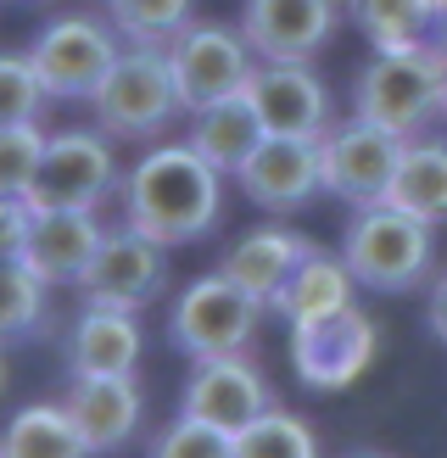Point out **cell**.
I'll return each mask as SVG.
<instances>
[{
	"instance_id": "cell-1",
	"label": "cell",
	"mask_w": 447,
	"mask_h": 458,
	"mask_svg": "<svg viewBox=\"0 0 447 458\" xmlns=\"http://www.w3.org/2000/svg\"><path fill=\"white\" fill-rule=\"evenodd\" d=\"M218 168L185 146H156L123 179V218L163 246H190L218 224Z\"/></svg>"
},
{
	"instance_id": "cell-2",
	"label": "cell",
	"mask_w": 447,
	"mask_h": 458,
	"mask_svg": "<svg viewBox=\"0 0 447 458\" xmlns=\"http://www.w3.org/2000/svg\"><path fill=\"white\" fill-rule=\"evenodd\" d=\"M342 258L358 274V285H369V291H414L419 280H431L436 224L402 213V208H392V201L352 208Z\"/></svg>"
},
{
	"instance_id": "cell-3",
	"label": "cell",
	"mask_w": 447,
	"mask_h": 458,
	"mask_svg": "<svg viewBox=\"0 0 447 458\" xmlns=\"http://www.w3.org/2000/svg\"><path fill=\"white\" fill-rule=\"evenodd\" d=\"M89 106H96V123L112 140H156L185 112L168 45H129L101 79V89L89 96Z\"/></svg>"
},
{
	"instance_id": "cell-4",
	"label": "cell",
	"mask_w": 447,
	"mask_h": 458,
	"mask_svg": "<svg viewBox=\"0 0 447 458\" xmlns=\"http://www.w3.org/2000/svg\"><path fill=\"white\" fill-rule=\"evenodd\" d=\"M268 302H257L246 285H235L230 274H201L179 291V302L168 313V341L190 363L201 358H230V352H246L257 335V318H263Z\"/></svg>"
},
{
	"instance_id": "cell-5",
	"label": "cell",
	"mask_w": 447,
	"mask_h": 458,
	"mask_svg": "<svg viewBox=\"0 0 447 458\" xmlns=\"http://www.w3.org/2000/svg\"><path fill=\"white\" fill-rule=\"evenodd\" d=\"M442 79H447V67L436 56L375 51V62L352 84V112L380 123V129H392V134H402V140H414L442 112Z\"/></svg>"
},
{
	"instance_id": "cell-6",
	"label": "cell",
	"mask_w": 447,
	"mask_h": 458,
	"mask_svg": "<svg viewBox=\"0 0 447 458\" xmlns=\"http://www.w3.org/2000/svg\"><path fill=\"white\" fill-rule=\"evenodd\" d=\"M29 56H34L51 101H89L101 89V79L112 73V62L123 56V45H118V29L67 12V17L45 22Z\"/></svg>"
},
{
	"instance_id": "cell-7",
	"label": "cell",
	"mask_w": 447,
	"mask_h": 458,
	"mask_svg": "<svg viewBox=\"0 0 447 458\" xmlns=\"http://www.w3.org/2000/svg\"><path fill=\"white\" fill-rule=\"evenodd\" d=\"M402 134L380 129L369 118H352L347 123H330L319 134V168H325V191L342 196L347 208H375V201H386L392 191V174L402 163Z\"/></svg>"
},
{
	"instance_id": "cell-8",
	"label": "cell",
	"mask_w": 447,
	"mask_h": 458,
	"mask_svg": "<svg viewBox=\"0 0 447 458\" xmlns=\"http://www.w3.org/2000/svg\"><path fill=\"white\" fill-rule=\"evenodd\" d=\"M118 185V151H112L106 129H62L45 140L39 174L29 185V208L51 213V208H96V201Z\"/></svg>"
},
{
	"instance_id": "cell-9",
	"label": "cell",
	"mask_w": 447,
	"mask_h": 458,
	"mask_svg": "<svg viewBox=\"0 0 447 458\" xmlns=\"http://www.w3.org/2000/svg\"><path fill=\"white\" fill-rule=\"evenodd\" d=\"M369 363H375V318L358 302L291 325V369L308 392H347Z\"/></svg>"
},
{
	"instance_id": "cell-10",
	"label": "cell",
	"mask_w": 447,
	"mask_h": 458,
	"mask_svg": "<svg viewBox=\"0 0 447 458\" xmlns=\"http://www.w3.org/2000/svg\"><path fill=\"white\" fill-rule=\"evenodd\" d=\"M168 62H173V79H179V101H185V112L196 118V112L218 106L224 96H240L246 79H252V67H257V51L235 29L190 22V29L168 45Z\"/></svg>"
},
{
	"instance_id": "cell-11",
	"label": "cell",
	"mask_w": 447,
	"mask_h": 458,
	"mask_svg": "<svg viewBox=\"0 0 447 458\" xmlns=\"http://www.w3.org/2000/svg\"><path fill=\"white\" fill-rule=\"evenodd\" d=\"M168 285V246L151 241L146 229H134L123 218V229H112L101 241V251L89 258V268L79 274V296L96 308H129L140 313L146 302H156Z\"/></svg>"
},
{
	"instance_id": "cell-12",
	"label": "cell",
	"mask_w": 447,
	"mask_h": 458,
	"mask_svg": "<svg viewBox=\"0 0 447 458\" xmlns=\"http://www.w3.org/2000/svg\"><path fill=\"white\" fill-rule=\"evenodd\" d=\"M240 191L257 201L263 213H297L325 191L319 168V140H297V134H268V140L240 163Z\"/></svg>"
},
{
	"instance_id": "cell-13",
	"label": "cell",
	"mask_w": 447,
	"mask_h": 458,
	"mask_svg": "<svg viewBox=\"0 0 447 458\" xmlns=\"http://www.w3.org/2000/svg\"><path fill=\"white\" fill-rule=\"evenodd\" d=\"M257 118L268 134H297V140H319L330 129V96L325 84L308 73L302 62H257L246 79Z\"/></svg>"
},
{
	"instance_id": "cell-14",
	"label": "cell",
	"mask_w": 447,
	"mask_h": 458,
	"mask_svg": "<svg viewBox=\"0 0 447 458\" xmlns=\"http://www.w3.org/2000/svg\"><path fill=\"white\" fill-rule=\"evenodd\" d=\"M342 0H246L240 34L257 51V62H308L335 29Z\"/></svg>"
},
{
	"instance_id": "cell-15",
	"label": "cell",
	"mask_w": 447,
	"mask_h": 458,
	"mask_svg": "<svg viewBox=\"0 0 447 458\" xmlns=\"http://www.w3.org/2000/svg\"><path fill=\"white\" fill-rule=\"evenodd\" d=\"M179 408L196 414V420H213L218 430H230V437H240L257 414H268V380L240 352H230V358H201L196 375L185 380Z\"/></svg>"
},
{
	"instance_id": "cell-16",
	"label": "cell",
	"mask_w": 447,
	"mask_h": 458,
	"mask_svg": "<svg viewBox=\"0 0 447 458\" xmlns=\"http://www.w3.org/2000/svg\"><path fill=\"white\" fill-rule=\"evenodd\" d=\"M101 241L106 229L96 224V208H51V213H34L22 258L45 285H79V274L101 251Z\"/></svg>"
},
{
	"instance_id": "cell-17",
	"label": "cell",
	"mask_w": 447,
	"mask_h": 458,
	"mask_svg": "<svg viewBox=\"0 0 447 458\" xmlns=\"http://www.w3.org/2000/svg\"><path fill=\"white\" fill-rule=\"evenodd\" d=\"M375 51H419L447 67V0H352Z\"/></svg>"
},
{
	"instance_id": "cell-18",
	"label": "cell",
	"mask_w": 447,
	"mask_h": 458,
	"mask_svg": "<svg viewBox=\"0 0 447 458\" xmlns=\"http://www.w3.org/2000/svg\"><path fill=\"white\" fill-rule=\"evenodd\" d=\"M67 408H73L89 453H118L140 425V386L134 375H73Z\"/></svg>"
},
{
	"instance_id": "cell-19",
	"label": "cell",
	"mask_w": 447,
	"mask_h": 458,
	"mask_svg": "<svg viewBox=\"0 0 447 458\" xmlns=\"http://www.w3.org/2000/svg\"><path fill=\"white\" fill-rule=\"evenodd\" d=\"M308 235H297V229H246V235L218 258V268L230 274L235 285H246L257 296V302H268L274 308V296H280V285L297 274V263L308 258Z\"/></svg>"
},
{
	"instance_id": "cell-20",
	"label": "cell",
	"mask_w": 447,
	"mask_h": 458,
	"mask_svg": "<svg viewBox=\"0 0 447 458\" xmlns=\"http://www.w3.org/2000/svg\"><path fill=\"white\" fill-rule=\"evenodd\" d=\"M67 363H73V375H134V363H140L134 313L89 302L73 325V341H67Z\"/></svg>"
},
{
	"instance_id": "cell-21",
	"label": "cell",
	"mask_w": 447,
	"mask_h": 458,
	"mask_svg": "<svg viewBox=\"0 0 447 458\" xmlns=\"http://www.w3.org/2000/svg\"><path fill=\"white\" fill-rule=\"evenodd\" d=\"M263 140H268V129H263V118H257V106H252L246 89L240 96H224L207 112H196V123H190V146L207 157L218 174H240V163Z\"/></svg>"
},
{
	"instance_id": "cell-22",
	"label": "cell",
	"mask_w": 447,
	"mask_h": 458,
	"mask_svg": "<svg viewBox=\"0 0 447 458\" xmlns=\"http://www.w3.org/2000/svg\"><path fill=\"white\" fill-rule=\"evenodd\" d=\"M352 285L358 274L347 268V258H325V251H308V258L297 263V274L280 285L274 296V313L280 318H325V313H342L352 308Z\"/></svg>"
},
{
	"instance_id": "cell-23",
	"label": "cell",
	"mask_w": 447,
	"mask_h": 458,
	"mask_svg": "<svg viewBox=\"0 0 447 458\" xmlns=\"http://www.w3.org/2000/svg\"><path fill=\"white\" fill-rule=\"evenodd\" d=\"M386 201L425 218V224H442L447 218V140H409L402 146V163L392 174Z\"/></svg>"
},
{
	"instance_id": "cell-24",
	"label": "cell",
	"mask_w": 447,
	"mask_h": 458,
	"mask_svg": "<svg viewBox=\"0 0 447 458\" xmlns=\"http://www.w3.org/2000/svg\"><path fill=\"white\" fill-rule=\"evenodd\" d=\"M0 453L6 458H79V453H89V442L67 403H29L6 425Z\"/></svg>"
},
{
	"instance_id": "cell-25",
	"label": "cell",
	"mask_w": 447,
	"mask_h": 458,
	"mask_svg": "<svg viewBox=\"0 0 447 458\" xmlns=\"http://www.w3.org/2000/svg\"><path fill=\"white\" fill-rule=\"evenodd\" d=\"M45 318V280L29 268V258H0V341L34 335Z\"/></svg>"
},
{
	"instance_id": "cell-26",
	"label": "cell",
	"mask_w": 447,
	"mask_h": 458,
	"mask_svg": "<svg viewBox=\"0 0 447 458\" xmlns=\"http://www.w3.org/2000/svg\"><path fill=\"white\" fill-rule=\"evenodd\" d=\"M106 17L134 45H173L190 29V0H106Z\"/></svg>"
},
{
	"instance_id": "cell-27",
	"label": "cell",
	"mask_w": 447,
	"mask_h": 458,
	"mask_svg": "<svg viewBox=\"0 0 447 458\" xmlns=\"http://www.w3.org/2000/svg\"><path fill=\"white\" fill-rule=\"evenodd\" d=\"M235 453L240 458H308V453H319V437L308 430V420L285 414V408H268L235 437Z\"/></svg>"
},
{
	"instance_id": "cell-28",
	"label": "cell",
	"mask_w": 447,
	"mask_h": 458,
	"mask_svg": "<svg viewBox=\"0 0 447 458\" xmlns=\"http://www.w3.org/2000/svg\"><path fill=\"white\" fill-rule=\"evenodd\" d=\"M45 140L51 134H39V123H0V196H29Z\"/></svg>"
},
{
	"instance_id": "cell-29",
	"label": "cell",
	"mask_w": 447,
	"mask_h": 458,
	"mask_svg": "<svg viewBox=\"0 0 447 458\" xmlns=\"http://www.w3.org/2000/svg\"><path fill=\"white\" fill-rule=\"evenodd\" d=\"M45 101V79L34 56L22 51H0V123H34Z\"/></svg>"
},
{
	"instance_id": "cell-30",
	"label": "cell",
	"mask_w": 447,
	"mask_h": 458,
	"mask_svg": "<svg viewBox=\"0 0 447 458\" xmlns=\"http://www.w3.org/2000/svg\"><path fill=\"white\" fill-rule=\"evenodd\" d=\"M151 453L156 458H230L235 437H230V430H218L213 420H196V414L179 408V420L151 442Z\"/></svg>"
},
{
	"instance_id": "cell-31",
	"label": "cell",
	"mask_w": 447,
	"mask_h": 458,
	"mask_svg": "<svg viewBox=\"0 0 447 458\" xmlns=\"http://www.w3.org/2000/svg\"><path fill=\"white\" fill-rule=\"evenodd\" d=\"M34 229V208L22 196H0V258H22Z\"/></svg>"
},
{
	"instance_id": "cell-32",
	"label": "cell",
	"mask_w": 447,
	"mask_h": 458,
	"mask_svg": "<svg viewBox=\"0 0 447 458\" xmlns=\"http://www.w3.org/2000/svg\"><path fill=\"white\" fill-rule=\"evenodd\" d=\"M425 325H431V335L447 347V268L431 280V308H425Z\"/></svg>"
},
{
	"instance_id": "cell-33",
	"label": "cell",
	"mask_w": 447,
	"mask_h": 458,
	"mask_svg": "<svg viewBox=\"0 0 447 458\" xmlns=\"http://www.w3.org/2000/svg\"><path fill=\"white\" fill-rule=\"evenodd\" d=\"M442 118H447V79H442Z\"/></svg>"
},
{
	"instance_id": "cell-34",
	"label": "cell",
	"mask_w": 447,
	"mask_h": 458,
	"mask_svg": "<svg viewBox=\"0 0 447 458\" xmlns=\"http://www.w3.org/2000/svg\"><path fill=\"white\" fill-rule=\"evenodd\" d=\"M0 386H6V363H0Z\"/></svg>"
}]
</instances>
